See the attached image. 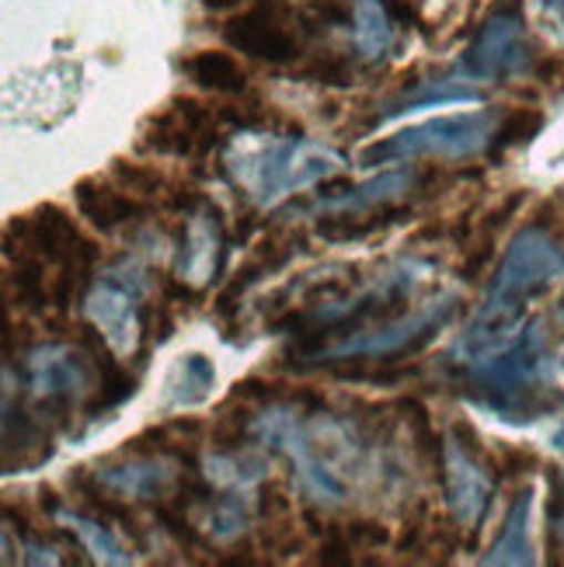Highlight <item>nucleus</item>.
<instances>
[{"instance_id":"1","label":"nucleus","mask_w":564,"mask_h":567,"mask_svg":"<svg viewBox=\"0 0 564 567\" xmlns=\"http://www.w3.org/2000/svg\"><path fill=\"white\" fill-rule=\"evenodd\" d=\"M544 317H533L509 349L488 362L468 365L471 398L502 422L526 425L564 408V393L551 383V352Z\"/></svg>"},{"instance_id":"2","label":"nucleus","mask_w":564,"mask_h":567,"mask_svg":"<svg viewBox=\"0 0 564 567\" xmlns=\"http://www.w3.org/2000/svg\"><path fill=\"white\" fill-rule=\"evenodd\" d=\"M341 164H346L341 154L328 151V146H317L310 140H300V133L286 140L276 133L240 130L224 154L227 175L258 206H276L283 195L338 175Z\"/></svg>"},{"instance_id":"3","label":"nucleus","mask_w":564,"mask_h":567,"mask_svg":"<svg viewBox=\"0 0 564 567\" xmlns=\"http://www.w3.org/2000/svg\"><path fill=\"white\" fill-rule=\"evenodd\" d=\"M505 112L481 109L468 115H443L419 126H408L387 140L359 151V167H377L390 161H419V157H474L484 154L495 140V130Z\"/></svg>"},{"instance_id":"4","label":"nucleus","mask_w":564,"mask_h":567,"mask_svg":"<svg viewBox=\"0 0 564 567\" xmlns=\"http://www.w3.org/2000/svg\"><path fill=\"white\" fill-rule=\"evenodd\" d=\"M533 70V45L523 21V0H495L468 53L460 56V73L478 81H512Z\"/></svg>"},{"instance_id":"5","label":"nucleus","mask_w":564,"mask_h":567,"mask_svg":"<svg viewBox=\"0 0 564 567\" xmlns=\"http://www.w3.org/2000/svg\"><path fill=\"white\" fill-rule=\"evenodd\" d=\"M557 276H564L561 240L551 230L533 224L512 237V244L505 248V258L492 279V289H488V300L526 307L541 292H547V286Z\"/></svg>"},{"instance_id":"6","label":"nucleus","mask_w":564,"mask_h":567,"mask_svg":"<svg viewBox=\"0 0 564 567\" xmlns=\"http://www.w3.org/2000/svg\"><path fill=\"white\" fill-rule=\"evenodd\" d=\"M460 310V296L457 292H443L439 300L414 313V317H394V320H383V328L373 331V334H356V338H346L338 344H328V349L321 352V359H390V355H401V359H411L419 355L425 344L443 331L450 320L457 317Z\"/></svg>"},{"instance_id":"7","label":"nucleus","mask_w":564,"mask_h":567,"mask_svg":"<svg viewBox=\"0 0 564 567\" xmlns=\"http://www.w3.org/2000/svg\"><path fill=\"white\" fill-rule=\"evenodd\" d=\"M94 359L88 349L70 344H42L29 359V386L39 401V411L53 425H66L70 408L94 390Z\"/></svg>"},{"instance_id":"8","label":"nucleus","mask_w":564,"mask_h":567,"mask_svg":"<svg viewBox=\"0 0 564 567\" xmlns=\"http://www.w3.org/2000/svg\"><path fill=\"white\" fill-rule=\"evenodd\" d=\"M146 279L140 268H112V272L88 292V317L109 338L112 349L130 352L143 334V310H136Z\"/></svg>"},{"instance_id":"9","label":"nucleus","mask_w":564,"mask_h":567,"mask_svg":"<svg viewBox=\"0 0 564 567\" xmlns=\"http://www.w3.org/2000/svg\"><path fill=\"white\" fill-rule=\"evenodd\" d=\"M216 143L213 112L203 109L195 97H171V102L146 115L140 146L161 157H188V154H206Z\"/></svg>"},{"instance_id":"10","label":"nucleus","mask_w":564,"mask_h":567,"mask_svg":"<svg viewBox=\"0 0 564 567\" xmlns=\"http://www.w3.org/2000/svg\"><path fill=\"white\" fill-rule=\"evenodd\" d=\"M492 460H484L471 450H463L460 442L450 435V442L443 446V487H447V502H450V515L463 526L474 529L484 519L488 502H492L495 481L488 474Z\"/></svg>"},{"instance_id":"11","label":"nucleus","mask_w":564,"mask_h":567,"mask_svg":"<svg viewBox=\"0 0 564 567\" xmlns=\"http://www.w3.org/2000/svg\"><path fill=\"white\" fill-rule=\"evenodd\" d=\"M252 432L265 442V446L283 450L300 471V484L310 491L317 502H341L346 498V484H341L321 460H314L310 453V439L304 435V429L293 422L289 411H265L258 422H252Z\"/></svg>"},{"instance_id":"12","label":"nucleus","mask_w":564,"mask_h":567,"mask_svg":"<svg viewBox=\"0 0 564 567\" xmlns=\"http://www.w3.org/2000/svg\"><path fill=\"white\" fill-rule=\"evenodd\" d=\"M224 42L262 63H289L300 56V42L289 32L286 14L276 4H258L224 24Z\"/></svg>"},{"instance_id":"13","label":"nucleus","mask_w":564,"mask_h":567,"mask_svg":"<svg viewBox=\"0 0 564 567\" xmlns=\"http://www.w3.org/2000/svg\"><path fill=\"white\" fill-rule=\"evenodd\" d=\"M526 307H512V303H499V300H484V307L478 310V317L468 324V331L460 334L453 355H460L457 362L463 365H478L502 355L512 341L520 338Z\"/></svg>"},{"instance_id":"14","label":"nucleus","mask_w":564,"mask_h":567,"mask_svg":"<svg viewBox=\"0 0 564 567\" xmlns=\"http://www.w3.org/2000/svg\"><path fill=\"white\" fill-rule=\"evenodd\" d=\"M32 244L35 251L45 261H57V265H81V268H94L98 261V248L94 240L81 237V230L73 227V219L53 206V203H42L32 216Z\"/></svg>"},{"instance_id":"15","label":"nucleus","mask_w":564,"mask_h":567,"mask_svg":"<svg viewBox=\"0 0 564 567\" xmlns=\"http://www.w3.org/2000/svg\"><path fill=\"white\" fill-rule=\"evenodd\" d=\"M178 460L175 456H133V463L102 466L94 477L105 491H119L130 498H164L171 487H178Z\"/></svg>"},{"instance_id":"16","label":"nucleus","mask_w":564,"mask_h":567,"mask_svg":"<svg viewBox=\"0 0 564 567\" xmlns=\"http://www.w3.org/2000/svg\"><path fill=\"white\" fill-rule=\"evenodd\" d=\"M73 203H78V213L88 219L94 230L102 234H115L119 227L136 224L143 216V206L133 199V195H122V188L98 182V178H81L73 185Z\"/></svg>"},{"instance_id":"17","label":"nucleus","mask_w":564,"mask_h":567,"mask_svg":"<svg viewBox=\"0 0 564 567\" xmlns=\"http://www.w3.org/2000/svg\"><path fill=\"white\" fill-rule=\"evenodd\" d=\"M219 251H224V234H219L216 213H195L188 224L185 251L178 258L182 279H209L219 265Z\"/></svg>"},{"instance_id":"18","label":"nucleus","mask_w":564,"mask_h":567,"mask_svg":"<svg viewBox=\"0 0 564 567\" xmlns=\"http://www.w3.org/2000/svg\"><path fill=\"white\" fill-rule=\"evenodd\" d=\"M530 508H533V491L523 487L516 498H512L502 536L495 539V547L481 557V564H533V547H530Z\"/></svg>"},{"instance_id":"19","label":"nucleus","mask_w":564,"mask_h":567,"mask_svg":"<svg viewBox=\"0 0 564 567\" xmlns=\"http://www.w3.org/2000/svg\"><path fill=\"white\" fill-rule=\"evenodd\" d=\"M429 175H419V171H383L380 178H370L366 185H356L349 195H341V199H328L321 203V209H338V213H362V209H380V206H390L398 199V195L411 192V188H422Z\"/></svg>"},{"instance_id":"20","label":"nucleus","mask_w":564,"mask_h":567,"mask_svg":"<svg viewBox=\"0 0 564 567\" xmlns=\"http://www.w3.org/2000/svg\"><path fill=\"white\" fill-rule=\"evenodd\" d=\"M401 219H411V206H380L373 216H325L314 224V234L325 244H349V240H366L380 234L390 224H401Z\"/></svg>"},{"instance_id":"21","label":"nucleus","mask_w":564,"mask_h":567,"mask_svg":"<svg viewBox=\"0 0 564 567\" xmlns=\"http://www.w3.org/2000/svg\"><path fill=\"white\" fill-rule=\"evenodd\" d=\"M185 73L203 91H213V94H244L248 91V73L240 70V63L230 53H219V49H203V53L188 56Z\"/></svg>"},{"instance_id":"22","label":"nucleus","mask_w":564,"mask_h":567,"mask_svg":"<svg viewBox=\"0 0 564 567\" xmlns=\"http://www.w3.org/2000/svg\"><path fill=\"white\" fill-rule=\"evenodd\" d=\"M356 21V45L366 60H380L390 42H394V18H390L383 0H356L352 4Z\"/></svg>"},{"instance_id":"23","label":"nucleus","mask_w":564,"mask_h":567,"mask_svg":"<svg viewBox=\"0 0 564 567\" xmlns=\"http://www.w3.org/2000/svg\"><path fill=\"white\" fill-rule=\"evenodd\" d=\"M8 292L18 300L21 310L45 313L53 303V289H45V258L42 255H21L11 261V276H8Z\"/></svg>"},{"instance_id":"24","label":"nucleus","mask_w":564,"mask_h":567,"mask_svg":"<svg viewBox=\"0 0 564 567\" xmlns=\"http://www.w3.org/2000/svg\"><path fill=\"white\" fill-rule=\"evenodd\" d=\"M60 523H66V529L81 539V547L98 560V564H130L133 557L126 554V547L119 544L115 533L109 529L105 519H98V515H57Z\"/></svg>"},{"instance_id":"25","label":"nucleus","mask_w":564,"mask_h":567,"mask_svg":"<svg viewBox=\"0 0 564 567\" xmlns=\"http://www.w3.org/2000/svg\"><path fill=\"white\" fill-rule=\"evenodd\" d=\"M457 102H481V91L474 87H463V84H453V81H435L432 87L425 91H414V94H404L398 102L383 105L387 112H377L370 126H380V122H390L404 112H419V109H439V105H457Z\"/></svg>"},{"instance_id":"26","label":"nucleus","mask_w":564,"mask_h":567,"mask_svg":"<svg viewBox=\"0 0 564 567\" xmlns=\"http://www.w3.org/2000/svg\"><path fill=\"white\" fill-rule=\"evenodd\" d=\"M544 112L541 109H509L499 122V130H495V140L492 146H488V161H502L509 151H516V146H526L536 133L544 130Z\"/></svg>"},{"instance_id":"27","label":"nucleus","mask_w":564,"mask_h":567,"mask_svg":"<svg viewBox=\"0 0 564 567\" xmlns=\"http://www.w3.org/2000/svg\"><path fill=\"white\" fill-rule=\"evenodd\" d=\"M216 383V369L203 352H188L178 362V380H171V401L178 408L199 404L209 398V386Z\"/></svg>"},{"instance_id":"28","label":"nucleus","mask_w":564,"mask_h":567,"mask_svg":"<svg viewBox=\"0 0 564 567\" xmlns=\"http://www.w3.org/2000/svg\"><path fill=\"white\" fill-rule=\"evenodd\" d=\"M398 411L404 414V422H408V429H411L414 450L422 453L425 463H432V466H439V471H443V442H439V435H435V429H432V414H429V408H425L419 398H404V401H398Z\"/></svg>"},{"instance_id":"29","label":"nucleus","mask_w":564,"mask_h":567,"mask_svg":"<svg viewBox=\"0 0 564 567\" xmlns=\"http://www.w3.org/2000/svg\"><path fill=\"white\" fill-rule=\"evenodd\" d=\"M265 272H268V268H265V261H262V258H252L244 268H237L234 279H230L224 289H219V296L213 300V313H216L219 320H224V324H230V320L237 317V310H240V296L248 292V289H252Z\"/></svg>"},{"instance_id":"30","label":"nucleus","mask_w":564,"mask_h":567,"mask_svg":"<svg viewBox=\"0 0 564 567\" xmlns=\"http://www.w3.org/2000/svg\"><path fill=\"white\" fill-rule=\"evenodd\" d=\"M112 182L122 192H130L133 199H136V195H140V199H154V195L164 188V178L157 175V171L146 167V164H136V161H115L112 164Z\"/></svg>"},{"instance_id":"31","label":"nucleus","mask_w":564,"mask_h":567,"mask_svg":"<svg viewBox=\"0 0 564 567\" xmlns=\"http://www.w3.org/2000/svg\"><path fill=\"white\" fill-rule=\"evenodd\" d=\"M300 78L314 81V84H325V87H349V84H356V66L338 53H321L304 63Z\"/></svg>"},{"instance_id":"32","label":"nucleus","mask_w":564,"mask_h":567,"mask_svg":"<svg viewBox=\"0 0 564 567\" xmlns=\"http://www.w3.org/2000/svg\"><path fill=\"white\" fill-rule=\"evenodd\" d=\"M252 432V414L248 411H234V414H219L216 425L209 432L213 446L219 453H230V450H240L244 446V435Z\"/></svg>"},{"instance_id":"33","label":"nucleus","mask_w":564,"mask_h":567,"mask_svg":"<svg viewBox=\"0 0 564 567\" xmlns=\"http://www.w3.org/2000/svg\"><path fill=\"white\" fill-rule=\"evenodd\" d=\"M244 526H248V512H244V505H240V498H219L216 505H213V512H209V529H213V536H219V539H230V536H237Z\"/></svg>"},{"instance_id":"34","label":"nucleus","mask_w":564,"mask_h":567,"mask_svg":"<svg viewBox=\"0 0 564 567\" xmlns=\"http://www.w3.org/2000/svg\"><path fill=\"white\" fill-rule=\"evenodd\" d=\"M541 466V460H536V453L530 450H520V446H499L492 453V471L499 477H523L530 471H536Z\"/></svg>"},{"instance_id":"35","label":"nucleus","mask_w":564,"mask_h":567,"mask_svg":"<svg viewBox=\"0 0 564 567\" xmlns=\"http://www.w3.org/2000/svg\"><path fill=\"white\" fill-rule=\"evenodd\" d=\"M492 258H495V234H481V240L474 244V248L463 255V261H460V268H457V276L463 279V282H478L481 276H484V268L492 265Z\"/></svg>"},{"instance_id":"36","label":"nucleus","mask_w":564,"mask_h":567,"mask_svg":"<svg viewBox=\"0 0 564 567\" xmlns=\"http://www.w3.org/2000/svg\"><path fill=\"white\" fill-rule=\"evenodd\" d=\"M346 536L349 544L356 547V554H366V550H380L390 544V533L387 526L373 523V519H356V523H346Z\"/></svg>"},{"instance_id":"37","label":"nucleus","mask_w":564,"mask_h":567,"mask_svg":"<svg viewBox=\"0 0 564 567\" xmlns=\"http://www.w3.org/2000/svg\"><path fill=\"white\" fill-rule=\"evenodd\" d=\"M279 398H283V386L279 383H268V380H258V377L237 380L230 386V401H244V404H273Z\"/></svg>"},{"instance_id":"38","label":"nucleus","mask_w":564,"mask_h":567,"mask_svg":"<svg viewBox=\"0 0 564 567\" xmlns=\"http://www.w3.org/2000/svg\"><path fill=\"white\" fill-rule=\"evenodd\" d=\"M258 515L265 523H283V519H289L293 515V502H289V495L279 487V484H262V491H258Z\"/></svg>"},{"instance_id":"39","label":"nucleus","mask_w":564,"mask_h":567,"mask_svg":"<svg viewBox=\"0 0 564 567\" xmlns=\"http://www.w3.org/2000/svg\"><path fill=\"white\" fill-rule=\"evenodd\" d=\"M526 199H530V192L526 188H516V192H509L505 199L484 216V224H481V234H499L512 216H516L523 206H526Z\"/></svg>"},{"instance_id":"40","label":"nucleus","mask_w":564,"mask_h":567,"mask_svg":"<svg viewBox=\"0 0 564 567\" xmlns=\"http://www.w3.org/2000/svg\"><path fill=\"white\" fill-rule=\"evenodd\" d=\"M450 435L460 442L463 450H471V453H478V456H484V446H481V435H478V429L468 422V417H457L453 422V429H450Z\"/></svg>"},{"instance_id":"41","label":"nucleus","mask_w":564,"mask_h":567,"mask_svg":"<svg viewBox=\"0 0 564 567\" xmlns=\"http://www.w3.org/2000/svg\"><path fill=\"white\" fill-rule=\"evenodd\" d=\"M164 203H167V209H175V213H192L195 206H199V195H195L192 188H175Z\"/></svg>"},{"instance_id":"42","label":"nucleus","mask_w":564,"mask_h":567,"mask_svg":"<svg viewBox=\"0 0 564 567\" xmlns=\"http://www.w3.org/2000/svg\"><path fill=\"white\" fill-rule=\"evenodd\" d=\"M356 185L349 182V178H341V175H331V178H325L321 182V203H328V199H341V195H349Z\"/></svg>"},{"instance_id":"43","label":"nucleus","mask_w":564,"mask_h":567,"mask_svg":"<svg viewBox=\"0 0 564 567\" xmlns=\"http://www.w3.org/2000/svg\"><path fill=\"white\" fill-rule=\"evenodd\" d=\"M240 0H203V8L206 11H230V8H237Z\"/></svg>"},{"instance_id":"44","label":"nucleus","mask_w":564,"mask_h":567,"mask_svg":"<svg viewBox=\"0 0 564 567\" xmlns=\"http://www.w3.org/2000/svg\"><path fill=\"white\" fill-rule=\"evenodd\" d=\"M544 8L561 21V29H564V0H544Z\"/></svg>"},{"instance_id":"45","label":"nucleus","mask_w":564,"mask_h":567,"mask_svg":"<svg viewBox=\"0 0 564 567\" xmlns=\"http://www.w3.org/2000/svg\"><path fill=\"white\" fill-rule=\"evenodd\" d=\"M551 442H554V450H557V453H564V425L551 435Z\"/></svg>"},{"instance_id":"46","label":"nucleus","mask_w":564,"mask_h":567,"mask_svg":"<svg viewBox=\"0 0 564 567\" xmlns=\"http://www.w3.org/2000/svg\"><path fill=\"white\" fill-rule=\"evenodd\" d=\"M557 317H561V324H564V300H561V307H557Z\"/></svg>"},{"instance_id":"47","label":"nucleus","mask_w":564,"mask_h":567,"mask_svg":"<svg viewBox=\"0 0 564 567\" xmlns=\"http://www.w3.org/2000/svg\"><path fill=\"white\" fill-rule=\"evenodd\" d=\"M561 369H564V355H561Z\"/></svg>"}]
</instances>
